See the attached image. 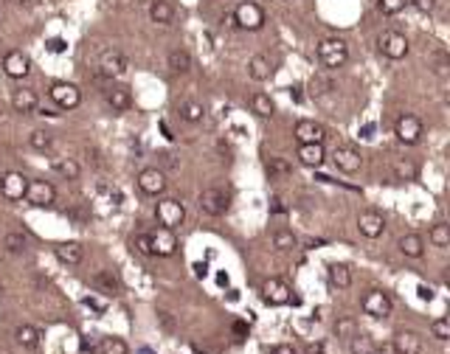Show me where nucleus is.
<instances>
[{
	"mask_svg": "<svg viewBox=\"0 0 450 354\" xmlns=\"http://www.w3.org/2000/svg\"><path fill=\"white\" fill-rule=\"evenodd\" d=\"M315 54H318V62L326 71H338V68H344L349 62V43L341 40V37H326V40L318 43Z\"/></svg>",
	"mask_w": 450,
	"mask_h": 354,
	"instance_id": "f257e3e1",
	"label": "nucleus"
},
{
	"mask_svg": "<svg viewBox=\"0 0 450 354\" xmlns=\"http://www.w3.org/2000/svg\"><path fill=\"white\" fill-rule=\"evenodd\" d=\"M231 20H234V26H236V28H242V31H262V28H265V23H268V14H265V9H262L259 3H253V0H242V3L234 9Z\"/></svg>",
	"mask_w": 450,
	"mask_h": 354,
	"instance_id": "f03ea898",
	"label": "nucleus"
},
{
	"mask_svg": "<svg viewBox=\"0 0 450 354\" xmlns=\"http://www.w3.org/2000/svg\"><path fill=\"white\" fill-rule=\"evenodd\" d=\"M155 219H158L160 228L177 231V228L186 222V206H183V200H177V197H163V200H158Z\"/></svg>",
	"mask_w": 450,
	"mask_h": 354,
	"instance_id": "7ed1b4c3",
	"label": "nucleus"
},
{
	"mask_svg": "<svg viewBox=\"0 0 450 354\" xmlns=\"http://www.w3.org/2000/svg\"><path fill=\"white\" fill-rule=\"evenodd\" d=\"M377 51H380L385 60L400 62V60L408 57L411 45H408V37H405L402 31H383V34L377 37Z\"/></svg>",
	"mask_w": 450,
	"mask_h": 354,
	"instance_id": "20e7f679",
	"label": "nucleus"
},
{
	"mask_svg": "<svg viewBox=\"0 0 450 354\" xmlns=\"http://www.w3.org/2000/svg\"><path fill=\"white\" fill-rule=\"evenodd\" d=\"M394 135H397V141L405 143V146H417L422 141V135H425V124H422V118H417L411 113H402L394 121Z\"/></svg>",
	"mask_w": 450,
	"mask_h": 354,
	"instance_id": "39448f33",
	"label": "nucleus"
},
{
	"mask_svg": "<svg viewBox=\"0 0 450 354\" xmlns=\"http://www.w3.org/2000/svg\"><path fill=\"white\" fill-rule=\"evenodd\" d=\"M200 211L209 214V216H223L228 209H231V194L220 189V186H209L200 192V200H197Z\"/></svg>",
	"mask_w": 450,
	"mask_h": 354,
	"instance_id": "423d86ee",
	"label": "nucleus"
},
{
	"mask_svg": "<svg viewBox=\"0 0 450 354\" xmlns=\"http://www.w3.org/2000/svg\"><path fill=\"white\" fill-rule=\"evenodd\" d=\"M23 200L34 209H51L57 203V189L48 180H28V189H26Z\"/></svg>",
	"mask_w": 450,
	"mask_h": 354,
	"instance_id": "0eeeda50",
	"label": "nucleus"
},
{
	"mask_svg": "<svg viewBox=\"0 0 450 354\" xmlns=\"http://www.w3.org/2000/svg\"><path fill=\"white\" fill-rule=\"evenodd\" d=\"M48 96H51V101L60 107V110H76L79 104H82V90L71 84V82H54L51 87H48Z\"/></svg>",
	"mask_w": 450,
	"mask_h": 354,
	"instance_id": "6e6552de",
	"label": "nucleus"
},
{
	"mask_svg": "<svg viewBox=\"0 0 450 354\" xmlns=\"http://www.w3.org/2000/svg\"><path fill=\"white\" fill-rule=\"evenodd\" d=\"M361 306H363V312H366V315H372V318H377V321H383V318H388V315H391L394 301H391V295H388L385 289H369V292L363 295Z\"/></svg>",
	"mask_w": 450,
	"mask_h": 354,
	"instance_id": "1a4fd4ad",
	"label": "nucleus"
},
{
	"mask_svg": "<svg viewBox=\"0 0 450 354\" xmlns=\"http://www.w3.org/2000/svg\"><path fill=\"white\" fill-rule=\"evenodd\" d=\"M136 183H138V189H141L147 197H160V194L166 192V186H169L166 175H163L158 166L141 169V172H138V177H136Z\"/></svg>",
	"mask_w": 450,
	"mask_h": 354,
	"instance_id": "9d476101",
	"label": "nucleus"
},
{
	"mask_svg": "<svg viewBox=\"0 0 450 354\" xmlns=\"http://www.w3.org/2000/svg\"><path fill=\"white\" fill-rule=\"evenodd\" d=\"M262 301L268 306H285V304L293 301V289H290V284L282 282V279H268L262 284Z\"/></svg>",
	"mask_w": 450,
	"mask_h": 354,
	"instance_id": "9b49d317",
	"label": "nucleus"
},
{
	"mask_svg": "<svg viewBox=\"0 0 450 354\" xmlns=\"http://www.w3.org/2000/svg\"><path fill=\"white\" fill-rule=\"evenodd\" d=\"M26 189H28V177L23 172H6L0 177V194L9 200V203H17L26 197Z\"/></svg>",
	"mask_w": 450,
	"mask_h": 354,
	"instance_id": "f8f14e48",
	"label": "nucleus"
},
{
	"mask_svg": "<svg viewBox=\"0 0 450 354\" xmlns=\"http://www.w3.org/2000/svg\"><path fill=\"white\" fill-rule=\"evenodd\" d=\"M3 73L9 79H26L31 73V60L28 54H23L20 48H11L3 54Z\"/></svg>",
	"mask_w": 450,
	"mask_h": 354,
	"instance_id": "ddd939ff",
	"label": "nucleus"
},
{
	"mask_svg": "<svg viewBox=\"0 0 450 354\" xmlns=\"http://www.w3.org/2000/svg\"><path fill=\"white\" fill-rule=\"evenodd\" d=\"M150 245H152V256L169 259V256L177 253V236H175V231H169V228H155L150 233Z\"/></svg>",
	"mask_w": 450,
	"mask_h": 354,
	"instance_id": "4468645a",
	"label": "nucleus"
},
{
	"mask_svg": "<svg viewBox=\"0 0 450 354\" xmlns=\"http://www.w3.org/2000/svg\"><path fill=\"white\" fill-rule=\"evenodd\" d=\"M332 163H335V169H338V172H344V175H355V172H361L363 157H361V152H358L355 146H338V149L332 152Z\"/></svg>",
	"mask_w": 450,
	"mask_h": 354,
	"instance_id": "2eb2a0df",
	"label": "nucleus"
},
{
	"mask_svg": "<svg viewBox=\"0 0 450 354\" xmlns=\"http://www.w3.org/2000/svg\"><path fill=\"white\" fill-rule=\"evenodd\" d=\"M358 231H361L366 239H380L383 231H385V216L380 211H375V209L361 211L358 214Z\"/></svg>",
	"mask_w": 450,
	"mask_h": 354,
	"instance_id": "dca6fc26",
	"label": "nucleus"
},
{
	"mask_svg": "<svg viewBox=\"0 0 450 354\" xmlns=\"http://www.w3.org/2000/svg\"><path fill=\"white\" fill-rule=\"evenodd\" d=\"M127 68H130V62H127V57H124L121 51H104V54L99 57V71H101V76L116 79V76H124Z\"/></svg>",
	"mask_w": 450,
	"mask_h": 354,
	"instance_id": "f3484780",
	"label": "nucleus"
},
{
	"mask_svg": "<svg viewBox=\"0 0 450 354\" xmlns=\"http://www.w3.org/2000/svg\"><path fill=\"white\" fill-rule=\"evenodd\" d=\"M293 135H296V141L299 143H324L326 130H324L321 124L309 121V118H301L299 124L293 127Z\"/></svg>",
	"mask_w": 450,
	"mask_h": 354,
	"instance_id": "a211bd4d",
	"label": "nucleus"
},
{
	"mask_svg": "<svg viewBox=\"0 0 450 354\" xmlns=\"http://www.w3.org/2000/svg\"><path fill=\"white\" fill-rule=\"evenodd\" d=\"M11 107H14V113H23V116L37 113V107H40V96H37L31 87H20V90H14V93H11Z\"/></svg>",
	"mask_w": 450,
	"mask_h": 354,
	"instance_id": "6ab92c4d",
	"label": "nucleus"
},
{
	"mask_svg": "<svg viewBox=\"0 0 450 354\" xmlns=\"http://www.w3.org/2000/svg\"><path fill=\"white\" fill-rule=\"evenodd\" d=\"M394 352L397 354H419L422 352V338L414 332V329H400L394 335Z\"/></svg>",
	"mask_w": 450,
	"mask_h": 354,
	"instance_id": "aec40b11",
	"label": "nucleus"
},
{
	"mask_svg": "<svg viewBox=\"0 0 450 354\" xmlns=\"http://www.w3.org/2000/svg\"><path fill=\"white\" fill-rule=\"evenodd\" d=\"M299 160L309 169H321L324 160H326V152H324V143H299Z\"/></svg>",
	"mask_w": 450,
	"mask_h": 354,
	"instance_id": "412c9836",
	"label": "nucleus"
},
{
	"mask_svg": "<svg viewBox=\"0 0 450 354\" xmlns=\"http://www.w3.org/2000/svg\"><path fill=\"white\" fill-rule=\"evenodd\" d=\"M54 256L62 262V265H82V259H84V248L79 245V242H60L57 248H54Z\"/></svg>",
	"mask_w": 450,
	"mask_h": 354,
	"instance_id": "4be33fe9",
	"label": "nucleus"
},
{
	"mask_svg": "<svg viewBox=\"0 0 450 354\" xmlns=\"http://www.w3.org/2000/svg\"><path fill=\"white\" fill-rule=\"evenodd\" d=\"M150 20L158 26H172L175 23V6L169 0H150Z\"/></svg>",
	"mask_w": 450,
	"mask_h": 354,
	"instance_id": "5701e85b",
	"label": "nucleus"
},
{
	"mask_svg": "<svg viewBox=\"0 0 450 354\" xmlns=\"http://www.w3.org/2000/svg\"><path fill=\"white\" fill-rule=\"evenodd\" d=\"M400 250L408 259H422L425 256V239L419 233H405V236H400Z\"/></svg>",
	"mask_w": 450,
	"mask_h": 354,
	"instance_id": "b1692460",
	"label": "nucleus"
},
{
	"mask_svg": "<svg viewBox=\"0 0 450 354\" xmlns=\"http://www.w3.org/2000/svg\"><path fill=\"white\" fill-rule=\"evenodd\" d=\"M104 99H107V104H110L113 113H127L133 107V96H130L127 87H113V90H107Z\"/></svg>",
	"mask_w": 450,
	"mask_h": 354,
	"instance_id": "393cba45",
	"label": "nucleus"
},
{
	"mask_svg": "<svg viewBox=\"0 0 450 354\" xmlns=\"http://www.w3.org/2000/svg\"><path fill=\"white\" fill-rule=\"evenodd\" d=\"M90 284H93L96 289H101L104 295H119V292H121V282L113 276V270H99V273L90 279Z\"/></svg>",
	"mask_w": 450,
	"mask_h": 354,
	"instance_id": "a878e982",
	"label": "nucleus"
},
{
	"mask_svg": "<svg viewBox=\"0 0 450 354\" xmlns=\"http://www.w3.org/2000/svg\"><path fill=\"white\" fill-rule=\"evenodd\" d=\"M326 279L332 287H338V289H346L349 284H352V270L344 265V262H332L329 267H326Z\"/></svg>",
	"mask_w": 450,
	"mask_h": 354,
	"instance_id": "bb28decb",
	"label": "nucleus"
},
{
	"mask_svg": "<svg viewBox=\"0 0 450 354\" xmlns=\"http://www.w3.org/2000/svg\"><path fill=\"white\" fill-rule=\"evenodd\" d=\"M270 73H273V65H270L268 57H262V54L251 57V62H248V76H251L253 82H268Z\"/></svg>",
	"mask_w": 450,
	"mask_h": 354,
	"instance_id": "cd10ccee",
	"label": "nucleus"
},
{
	"mask_svg": "<svg viewBox=\"0 0 450 354\" xmlns=\"http://www.w3.org/2000/svg\"><path fill=\"white\" fill-rule=\"evenodd\" d=\"M166 62H169V71L172 73H189L192 71V54L186 51V48H172L169 51V57H166Z\"/></svg>",
	"mask_w": 450,
	"mask_h": 354,
	"instance_id": "c85d7f7f",
	"label": "nucleus"
},
{
	"mask_svg": "<svg viewBox=\"0 0 450 354\" xmlns=\"http://www.w3.org/2000/svg\"><path fill=\"white\" fill-rule=\"evenodd\" d=\"M51 169L62 180H79V175H82V169H79V163L74 157H51Z\"/></svg>",
	"mask_w": 450,
	"mask_h": 354,
	"instance_id": "c756f323",
	"label": "nucleus"
},
{
	"mask_svg": "<svg viewBox=\"0 0 450 354\" xmlns=\"http://www.w3.org/2000/svg\"><path fill=\"white\" fill-rule=\"evenodd\" d=\"M251 110L259 116V118H273L276 116V104L268 93H253L251 96Z\"/></svg>",
	"mask_w": 450,
	"mask_h": 354,
	"instance_id": "7c9ffc66",
	"label": "nucleus"
},
{
	"mask_svg": "<svg viewBox=\"0 0 450 354\" xmlns=\"http://www.w3.org/2000/svg\"><path fill=\"white\" fill-rule=\"evenodd\" d=\"M14 338H17V343H20L23 349H28V352H34V349L40 346V332H37L34 326H28V323L17 326V329H14Z\"/></svg>",
	"mask_w": 450,
	"mask_h": 354,
	"instance_id": "2f4dec72",
	"label": "nucleus"
},
{
	"mask_svg": "<svg viewBox=\"0 0 450 354\" xmlns=\"http://www.w3.org/2000/svg\"><path fill=\"white\" fill-rule=\"evenodd\" d=\"M180 118L189 121V124H200L206 118V107L200 101H183L180 104Z\"/></svg>",
	"mask_w": 450,
	"mask_h": 354,
	"instance_id": "473e14b6",
	"label": "nucleus"
},
{
	"mask_svg": "<svg viewBox=\"0 0 450 354\" xmlns=\"http://www.w3.org/2000/svg\"><path fill=\"white\" fill-rule=\"evenodd\" d=\"M428 239H431L434 248H450V225L448 222H437V225L431 228Z\"/></svg>",
	"mask_w": 450,
	"mask_h": 354,
	"instance_id": "72a5a7b5",
	"label": "nucleus"
},
{
	"mask_svg": "<svg viewBox=\"0 0 450 354\" xmlns=\"http://www.w3.org/2000/svg\"><path fill=\"white\" fill-rule=\"evenodd\" d=\"M28 143H31V149H37V152H51L54 135H51L48 130H34V133L28 135Z\"/></svg>",
	"mask_w": 450,
	"mask_h": 354,
	"instance_id": "f704fd0d",
	"label": "nucleus"
},
{
	"mask_svg": "<svg viewBox=\"0 0 450 354\" xmlns=\"http://www.w3.org/2000/svg\"><path fill=\"white\" fill-rule=\"evenodd\" d=\"M99 354H130V346L121 341V338H101L99 343Z\"/></svg>",
	"mask_w": 450,
	"mask_h": 354,
	"instance_id": "c9c22d12",
	"label": "nucleus"
},
{
	"mask_svg": "<svg viewBox=\"0 0 450 354\" xmlns=\"http://www.w3.org/2000/svg\"><path fill=\"white\" fill-rule=\"evenodd\" d=\"M296 245H299V239H296L293 231H276L273 233V248L276 250H293Z\"/></svg>",
	"mask_w": 450,
	"mask_h": 354,
	"instance_id": "e433bc0d",
	"label": "nucleus"
},
{
	"mask_svg": "<svg viewBox=\"0 0 450 354\" xmlns=\"http://www.w3.org/2000/svg\"><path fill=\"white\" fill-rule=\"evenodd\" d=\"M3 245H6V250H9V253H23V250L28 248V239H26L20 231H11V233H6Z\"/></svg>",
	"mask_w": 450,
	"mask_h": 354,
	"instance_id": "4c0bfd02",
	"label": "nucleus"
},
{
	"mask_svg": "<svg viewBox=\"0 0 450 354\" xmlns=\"http://www.w3.org/2000/svg\"><path fill=\"white\" fill-rule=\"evenodd\" d=\"M352 354H377L375 341L369 335H355L352 338Z\"/></svg>",
	"mask_w": 450,
	"mask_h": 354,
	"instance_id": "58836bf2",
	"label": "nucleus"
},
{
	"mask_svg": "<svg viewBox=\"0 0 450 354\" xmlns=\"http://www.w3.org/2000/svg\"><path fill=\"white\" fill-rule=\"evenodd\" d=\"M268 177L273 180V177H285V175H290V163L285 160V157H270L268 160Z\"/></svg>",
	"mask_w": 450,
	"mask_h": 354,
	"instance_id": "ea45409f",
	"label": "nucleus"
},
{
	"mask_svg": "<svg viewBox=\"0 0 450 354\" xmlns=\"http://www.w3.org/2000/svg\"><path fill=\"white\" fill-rule=\"evenodd\" d=\"M431 335H434L437 341H442V343H445V341L450 338V321L448 318H437V321L431 323Z\"/></svg>",
	"mask_w": 450,
	"mask_h": 354,
	"instance_id": "a19ab883",
	"label": "nucleus"
},
{
	"mask_svg": "<svg viewBox=\"0 0 450 354\" xmlns=\"http://www.w3.org/2000/svg\"><path fill=\"white\" fill-rule=\"evenodd\" d=\"M335 335H338V338H355V335H358L355 321H352V318H341V321L335 323Z\"/></svg>",
	"mask_w": 450,
	"mask_h": 354,
	"instance_id": "79ce46f5",
	"label": "nucleus"
},
{
	"mask_svg": "<svg viewBox=\"0 0 450 354\" xmlns=\"http://www.w3.org/2000/svg\"><path fill=\"white\" fill-rule=\"evenodd\" d=\"M377 9L383 14H400L405 9V0H377Z\"/></svg>",
	"mask_w": 450,
	"mask_h": 354,
	"instance_id": "37998d69",
	"label": "nucleus"
},
{
	"mask_svg": "<svg viewBox=\"0 0 450 354\" xmlns=\"http://www.w3.org/2000/svg\"><path fill=\"white\" fill-rule=\"evenodd\" d=\"M133 248L141 253V256H152V245H150V233H138L133 239Z\"/></svg>",
	"mask_w": 450,
	"mask_h": 354,
	"instance_id": "c03bdc74",
	"label": "nucleus"
},
{
	"mask_svg": "<svg viewBox=\"0 0 450 354\" xmlns=\"http://www.w3.org/2000/svg\"><path fill=\"white\" fill-rule=\"evenodd\" d=\"M411 6H414L419 14H434L437 6H439V0H411Z\"/></svg>",
	"mask_w": 450,
	"mask_h": 354,
	"instance_id": "a18cd8bd",
	"label": "nucleus"
},
{
	"mask_svg": "<svg viewBox=\"0 0 450 354\" xmlns=\"http://www.w3.org/2000/svg\"><path fill=\"white\" fill-rule=\"evenodd\" d=\"M397 175H400V177H405V180H414V177H417V166H414L411 160L397 163Z\"/></svg>",
	"mask_w": 450,
	"mask_h": 354,
	"instance_id": "49530a36",
	"label": "nucleus"
},
{
	"mask_svg": "<svg viewBox=\"0 0 450 354\" xmlns=\"http://www.w3.org/2000/svg\"><path fill=\"white\" fill-rule=\"evenodd\" d=\"M268 354H299V352H296L293 346H287V343H282V346H273V349H270V352H268Z\"/></svg>",
	"mask_w": 450,
	"mask_h": 354,
	"instance_id": "de8ad7c7",
	"label": "nucleus"
},
{
	"mask_svg": "<svg viewBox=\"0 0 450 354\" xmlns=\"http://www.w3.org/2000/svg\"><path fill=\"white\" fill-rule=\"evenodd\" d=\"M417 292H419V298H422V301H431V298H434V289H431V287H425V284H419V287H417Z\"/></svg>",
	"mask_w": 450,
	"mask_h": 354,
	"instance_id": "09e8293b",
	"label": "nucleus"
},
{
	"mask_svg": "<svg viewBox=\"0 0 450 354\" xmlns=\"http://www.w3.org/2000/svg\"><path fill=\"white\" fill-rule=\"evenodd\" d=\"M48 45H51V51H54V54H60V51H65V43H62L60 37H57V40H51Z\"/></svg>",
	"mask_w": 450,
	"mask_h": 354,
	"instance_id": "8fccbe9b",
	"label": "nucleus"
},
{
	"mask_svg": "<svg viewBox=\"0 0 450 354\" xmlns=\"http://www.w3.org/2000/svg\"><path fill=\"white\" fill-rule=\"evenodd\" d=\"M307 354H324V346H321V343H309V346H307Z\"/></svg>",
	"mask_w": 450,
	"mask_h": 354,
	"instance_id": "3c124183",
	"label": "nucleus"
},
{
	"mask_svg": "<svg viewBox=\"0 0 450 354\" xmlns=\"http://www.w3.org/2000/svg\"><path fill=\"white\" fill-rule=\"evenodd\" d=\"M9 3H14V6H26V9H28V6H37L40 0H9Z\"/></svg>",
	"mask_w": 450,
	"mask_h": 354,
	"instance_id": "603ef678",
	"label": "nucleus"
},
{
	"mask_svg": "<svg viewBox=\"0 0 450 354\" xmlns=\"http://www.w3.org/2000/svg\"><path fill=\"white\" fill-rule=\"evenodd\" d=\"M84 304H87V306H93V309H99V312H101V309H104V306H101V304H99V301H96V298H84Z\"/></svg>",
	"mask_w": 450,
	"mask_h": 354,
	"instance_id": "864d4df0",
	"label": "nucleus"
},
{
	"mask_svg": "<svg viewBox=\"0 0 450 354\" xmlns=\"http://www.w3.org/2000/svg\"><path fill=\"white\" fill-rule=\"evenodd\" d=\"M273 203V211L276 214H285V206H282V200H270Z\"/></svg>",
	"mask_w": 450,
	"mask_h": 354,
	"instance_id": "5fc2aeb1",
	"label": "nucleus"
},
{
	"mask_svg": "<svg viewBox=\"0 0 450 354\" xmlns=\"http://www.w3.org/2000/svg\"><path fill=\"white\" fill-rule=\"evenodd\" d=\"M194 270H197V276H200V279L209 273V267H206V265H194Z\"/></svg>",
	"mask_w": 450,
	"mask_h": 354,
	"instance_id": "6e6d98bb",
	"label": "nucleus"
},
{
	"mask_svg": "<svg viewBox=\"0 0 450 354\" xmlns=\"http://www.w3.org/2000/svg\"><path fill=\"white\" fill-rule=\"evenodd\" d=\"M372 133H375V127L369 124V127H363V138H372Z\"/></svg>",
	"mask_w": 450,
	"mask_h": 354,
	"instance_id": "4d7b16f0",
	"label": "nucleus"
},
{
	"mask_svg": "<svg viewBox=\"0 0 450 354\" xmlns=\"http://www.w3.org/2000/svg\"><path fill=\"white\" fill-rule=\"evenodd\" d=\"M282 3H293V0H282Z\"/></svg>",
	"mask_w": 450,
	"mask_h": 354,
	"instance_id": "13d9d810",
	"label": "nucleus"
}]
</instances>
